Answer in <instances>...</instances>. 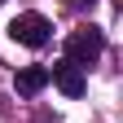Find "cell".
I'll use <instances>...</instances> for the list:
<instances>
[{"label": "cell", "mask_w": 123, "mask_h": 123, "mask_svg": "<svg viewBox=\"0 0 123 123\" xmlns=\"http://www.w3.org/2000/svg\"><path fill=\"white\" fill-rule=\"evenodd\" d=\"M105 53V35H101V26H84V31H70L66 35V62L70 66H92Z\"/></svg>", "instance_id": "obj_1"}, {"label": "cell", "mask_w": 123, "mask_h": 123, "mask_svg": "<svg viewBox=\"0 0 123 123\" xmlns=\"http://www.w3.org/2000/svg\"><path fill=\"white\" fill-rule=\"evenodd\" d=\"M9 40L26 44V49H49L53 44V22L44 18V13H18V18L9 22Z\"/></svg>", "instance_id": "obj_2"}, {"label": "cell", "mask_w": 123, "mask_h": 123, "mask_svg": "<svg viewBox=\"0 0 123 123\" xmlns=\"http://www.w3.org/2000/svg\"><path fill=\"white\" fill-rule=\"evenodd\" d=\"M49 84H57L62 92H66V97H84V88H88V79H84V70H79V66H70L66 57H62L57 66L49 70Z\"/></svg>", "instance_id": "obj_3"}, {"label": "cell", "mask_w": 123, "mask_h": 123, "mask_svg": "<svg viewBox=\"0 0 123 123\" xmlns=\"http://www.w3.org/2000/svg\"><path fill=\"white\" fill-rule=\"evenodd\" d=\"M13 88H18V97H35V92L49 88V66H22L13 75Z\"/></svg>", "instance_id": "obj_4"}, {"label": "cell", "mask_w": 123, "mask_h": 123, "mask_svg": "<svg viewBox=\"0 0 123 123\" xmlns=\"http://www.w3.org/2000/svg\"><path fill=\"white\" fill-rule=\"evenodd\" d=\"M70 9H79V13L88 9V13H92V9H97V0H70Z\"/></svg>", "instance_id": "obj_5"}, {"label": "cell", "mask_w": 123, "mask_h": 123, "mask_svg": "<svg viewBox=\"0 0 123 123\" xmlns=\"http://www.w3.org/2000/svg\"><path fill=\"white\" fill-rule=\"evenodd\" d=\"M35 123H57V119H53V114H40V119H35Z\"/></svg>", "instance_id": "obj_6"}, {"label": "cell", "mask_w": 123, "mask_h": 123, "mask_svg": "<svg viewBox=\"0 0 123 123\" xmlns=\"http://www.w3.org/2000/svg\"><path fill=\"white\" fill-rule=\"evenodd\" d=\"M0 5H5V0H0Z\"/></svg>", "instance_id": "obj_7"}]
</instances>
